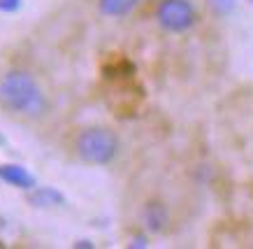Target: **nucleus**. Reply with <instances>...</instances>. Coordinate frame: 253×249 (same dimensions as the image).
Wrapping results in <instances>:
<instances>
[{"label": "nucleus", "mask_w": 253, "mask_h": 249, "mask_svg": "<svg viewBox=\"0 0 253 249\" xmlns=\"http://www.w3.org/2000/svg\"><path fill=\"white\" fill-rule=\"evenodd\" d=\"M139 2L142 0H98V9L102 16L123 19V16H130L139 7Z\"/></svg>", "instance_id": "obj_7"}, {"label": "nucleus", "mask_w": 253, "mask_h": 249, "mask_svg": "<svg viewBox=\"0 0 253 249\" xmlns=\"http://www.w3.org/2000/svg\"><path fill=\"white\" fill-rule=\"evenodd\" d=\"M139 221L149 235H165L172 224V210L163 198H149L139 210Z\"/></svg>", "instance_id": "obj_4"}, {"label": "nucleus", "mask_w": 253, "mask_h": 249, "mask_svg": "<svg viewBox=\"0 0 253 249\" xmlns=\"http://www.w3.org/2000/svg\"><path fill=\"white\" fill-rule=\"evenodd\" d=\"M0 109L16 119H42L49 112V96L33 72L12 68L0 75Z\"/></svg>", "instance_id": "obj_1"}, {"label": "nucleus", "mask_w": 253, "mask_h": 249, "mask_svg": "<svg viewBox=\"0 0 253 249\" xmlns=\"http://www.w3.org/2000/svg\"><path fill=\"white\" fill-rule=\"evenodd\" d=\"M23 5V0H0V12L2 14H14Z\"/></svg>", "instance_id": "obj_9"}, {"label": "nucleus", "mask_w": 253, "mask_h": 249, "mask_svg": "<svg viewBox=\"0 0 253 249\" xmlns=\"http://www.w3.org/2000/svg\"><path fill=\"white\" fill-rule=\"evenodd\" d=\"M128 247L130 249H146L149 247V240H146V235H132V240Z\"/></svg>", "instance_id": "obj_10"}, {"label": "nucleus", "mask_w": 253, "mask_h": 249, "mask_svg": "<svg viewBox=\"0 0 253 249\" xmlns=\"http://www.w3.org/2000/svg\"><path fill=\"white\" fill-rule=\"evenodd\" d=\"M75 247H86V249H93V242L91 240H77V242H75Z\"/></svg>", "instance_id": "obj_11"}, {"label": "nucleus", "mask_w": 253, "mask_h": 249, "mask_svg": "<svg viewBox=\"0 0 253 249\" xmlns=\"http://www.w3.org/2000/svg\"><path fill=\"white\" fill-rule=\"evenodd\" d=\"M154 19L168 35H186L198 26L200 14L193 0H158Z\"/></svg>", "instance_id": "obj_3"}, {"label": "nucleus", "mask_w": 253, "mask_h": 249, "mask_svg": "<svg viewBox=\"0 0 253 249\" xmlns=\"http://www.w3.org/2000/svg\"><path fill=\"white\" fill-rule=\"evenodd\" d=\"M28 205H33L35 210H51V207H63L68 198L63 191H58L56 187H33L31 191H26Z\"/></svg>", "instance_id": "obj_6"}, {"label": "nucleus", "mask_w": 253, "mask_h": 249, "mask_svg": "<svg viewBox=\"0 0 253 249\" xmlns=\"http://www.w3.org/2000/svg\"><path fill=\"white\" fill-rule=\"evenodd\" d=\"M0 182L19 191H31L33 187H38L35 175L21 163H0Z\"/></svg>", "instance_id": "obj_5"}, {"label": "nucleus", "mask_w": 253, "mask_h": 249, "mask_svg": "<svg viewBox=\"0 0 253 249\" xmlns=\"http://www.w3.org/2000/svg\"><path fill=\"white\" fill-rule=\"evenodd\" d=\"M251 2H253V0H251Z\"/></svg>", "instance_id": "obj_12"}, {"label": "nucleus", "mask_w": 253, "mask_h": 249, "mask_svg": "<svg viewBox=\"0 0 253 249\" xmlns=\"http://www.w3.org/2000/svg\"><path fill=\"white\" fill-rule=\"evenodd\" d=\"M209 7L216 16H230L237 9V0H209Z\"/></svg>", "instance_id": "obj_8"}, {"label": "nucleus", "mask_w": 253, "mask_h": 249, "mask_svg": "<svg viewBox=\"0 0 253 249\" xmlns=\"http://www.w3.org/2000/svg\"><path fill=\"white\" fill-rule=\"evenodd\" d=\"M75 154L86 165H112L121 154V138L107 126H86L75 138Z\"/></svg>", "instance_id": "obj_2"}]
</instances>
